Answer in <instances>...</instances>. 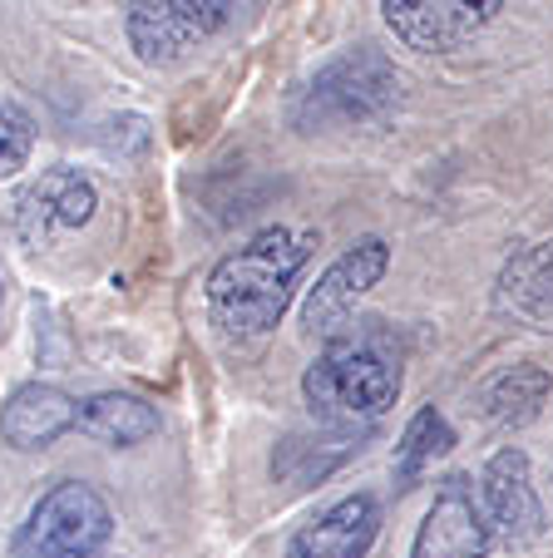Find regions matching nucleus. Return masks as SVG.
<instances>
[{
	"label": "nucleus",
	"instance_id": "39448f33",
	"mask_svg": "<svg viewBox=\"0 0 553 558\" xmlns=\"http://www.w3.org/2000/svg\"><path fill=\"white\" fill-rule=\"evenodd\" d=\"M232 0H124V31L144 64L168 70L228 25Z\"/></svg>",
	"mask_w": 553,
	"mask_h": 558
},
{
	"label": "nucleus",
	"instance_id": "0eeeda50",
	"mask_svg": "<svg viewBox=\"0 0 553 558\" xmlns=\"http://www.w3.org/2000/svg\"><path fill=\"white\" fill-rule=\"evenodd\" d=\"M500 11L504 0H381V15L396 31V40L420 54L459 50Z\"/></svg>",
	"mask_w": 553,
	"mask_h": 558
},
{
	"label": "nucleus",
	"instance_id": "f8f14e48",
	"mask_svg": "<svg viewBox=\"0 0 553 558\" xmlns=\"http://www.w3.org/2000/svg\"><path fill=\"white\" fill-rule=\"evenodd\" d=\"M74 425H80V401H70L60 386H40V380L21 386L0 405V435L11 450H45Z\"/></svg>",
	"mask_w": 553,
	"mask_h": 558
},
{
	"label": "nucleus",
	"instance_id": "dca6fc26",
	"mask_svg": "<svg viewBox=\"0 0 553 558\" xmlns=\"http://www.w3.org/2000/svg\"><path fill=\"white\" fill-rule=\"evenodd\" d=\"M449 450H455V430H449V421L435 411V405H420V411L410 415L400 445H396V485L416 489L420 480H425L430 464Z\"/></svg>",
	"mask_w": 553,
	"mask_h": 558
},
{
	"label": "nucleus",
	"instance_id": "6e6552de",
	"mask_svg": "<svg viewBox=\"0 0 553 558\" xmlns=\"http://www.w3.org/2000/svg\"><path fill=\"white\" fill-rule=\"evenodd\" d=\"M386 267H390V247L381 243V238H361L356 247H346V253L336 257L322 277H316L312 292H306L302 322L332 341L336 331L351 322L356 302H361V296L371 292L381 277H386Z\"/></svg>",
	"mask_w": 553,
	"mask_h": 558
},
{
	"label": "nucleus",
	"instance_id": "9b49d317",
	"mask_svg": "<svg viewBox=\"0 0 553 558\" xmlns=\"http://www.w3.org/2000/svg\"><path fill=\"white\" fill-rule=\"evenodd\" d=\"M381 534V499L376 495H346L326 514L302 524L287 538L282 558H365Z\"/></svg>",
	"mask_w": 553,
	"mask_h": 558
},
{
	"label": "nucleus",
	"instance_id": "1a4fd4ad",
	"mask_svg": "<svg viewBox=\"0 0 553 558\" xmlns=\"http://www.w3.org/2000/svg\"><path fill=\"white\" fill-rule=\"evenodd\" d=\"M99 198H95V183L84 179L74 169H45L31 189L21 193L15 203V228L31 247H45L55 238H70L80 232L84 222L95 218Z\"/></svg>",
	"mask_w": 553,
	"mask_h": 558
},
{
	"label": "nucleus",
	"instance_id": "4468645a",
	"mask_svg": "<svg viewBox=\"0 0 553 558\" xmlns=\"http://www.w3.org/2000/svg\"><path fill=\"white\" fill-rule=\"evenodd\" d=\"M74 430H84L99 445H115V450H134V445L158 435V411L144 396H129V390H99V396L80 401V425Z\"/></svg>",
	"mask_w": 553,
	"mask_h": 558
},
{
	"label": "nucleus",
	"instance_id": "f257e3e1",
	"mask_svg": "<svg viewBox=\"0 0 553 558\" xmlns=\"http://www.w3.org/2000/svg\"><path fill=\"white\" fill-rule=\"evenodd\" d=\"M316 238L292 228H262L257 238L228 253L203 282L208 296V322L218 327L223 341H262L282 312L292 306L297 277L312 263Z\"/></svg>",
	"mask_w": 553,
	"mask_h": 558
},
{
	"label": "nucleus",
	"instance_id": "20e7f679",
	"mask_svg": "<svg viewBox=\"0 0 553 558\" xmlns=\"http://www.w3.org/2000/svg\"><path fill=\"white\" fill-rule=\"evenodd\" d=\"M400 99V74L371 45H356L341 60H332L316 74L306 95L297 99V124L302 129H326V124H371L386 119Z\"/></svg>",
	"mask_w": 553,
	"mask_h": 558
},
{
	"label": "nucleus",
	"instance_id": "f03ea898",
	"mask_svg": "<svg viewBox=\"0 0 553 558\" xmlns=\"http://www.w3.org/2000/svg\"><path fill=\"white\" fill-rule=\"evenodd\" d=\"M400 386H406L400 356L386 331L376 327L336 331L302 376V396L312 415L326 425H341V430L381 421L400 401Z\"/></svg>",
	"mask_w": 553,
	"mask_h": 558
},
{
	"label": "nucleus",
	"instance_id": "7ed1b4c3",
	"mask_svg": "<svg viewBox=\"0 0 553 558\" xmlns=\"http://www.w3.org/2000/svg\"><path fill=\"white\" fill-rule=\"evenodd\" d=\"M115 538V509L84 480H60L15 529V558H99Z\"/></svg>",
	"mask_w": 553,
	"mask_h": 558
},
{
	"label": "nucleus",
	"instance_id": "9d476101",
	"mask_svg": "<svg viewBox=\"0 0 553 558\" xmlns=\"http://www.w3.org/2000/svg\"><path fill=\"white\" fill-rule=\"evenodd\" d=\"M490 554H494V534L484 524V509L474 505L470 485L445 480L430 514L420 519L410 558H490Z\"/></svg>",
	"mask_w": 553,
	"mask_h": 558
},
{
	"label": "nucleus",
	"instance_id": "2eb2a0df",
	"mask_svg": "<svg viewBox=\"0 0 553 558\" xmlns=\"http://www.w3.org/2000/svg\"><path fill=\"white\" fill-rule=\"evenodd\" d=\"M549 390H553L549 371H543L539 361H519V366H504L500 376L480 390V411L490 415L494 425H529L533 415L543 411Z\"/></svg>",
	"mask_w": 553,
	"mask_h": 558
},
{
	"label": "nucleus",
	"instance_id": "423d86ee",
	"mask_svg": "<svg viewBox=\"0 0 553 558\" xmlns=\"http://www.w3.org/2000/svg\"><path fill=\"white\" fill-rule=\"evenodd\" d=\"M480 509L494 538H504L509 548H524L533 538H543V505L533 489L529 454L519 445H504L490 454V464L480 470Z\"/></svg>",
	"mask_w": 553,
	"mask_h": 558
},
{
	"label": "nucleus",
	"instance_id": "f3484780",
	"mask_svg": "<svg viewBox=\"0 0 553 558\" xmlns=\"http://www.w3.org/2000/svg\"><path fill=\"white\" fill-rule=\"evenodd\" d=\"M31 148H35V129L31 114L11 99H0V179H11L31 163Z\"/></svg>",
	"mask_w": 553,
	"mask_h": 558
},
{
	"label": "nucleus",
	"instance_id": "ddd939ff",
	"mask_svg": "<svg viewBox=\"0 0 553 558\" xmlns=\"http://www.w3.org/2000/svg\"><path fill=\"white\" fill-rule=\"evenodd\" d=\"M494 302H500V312L519 316L524 327L553 331V238L524 247L500 267Z\"/></svg>",
	"mask_w": 553,
	"mask_h": 558
}]
</instances>
